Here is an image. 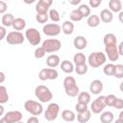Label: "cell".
<instances>
[{
	"label": "cell",
	"mask_w": 123,
	"mask_h": 123,
	"mask_svg": "<svg viewBox=\"0 0 123 123\" xmlns=\"http://www.w3.org/2000/svg\"><path fill=\"white\" fill-rule=\"evenodd\" d=\"M63 87H64V91H65L66 95L69 97H76V96H78V94L80 92L79 86H77V83H76V80L72 76L65 77V79L63 80Z\"/></svg>",
	"instance_id": "1"
},
{
	"label": "cell",
	"mask_w": 123,
	"mask_h": 123,
	"mask_svg": "<svg viewBox=\"0 0 123 123\" xmlns=\"http://www.w3.org/2000/svg\"><path fill=\"white\" fill-rule=\"evenodd\" d=\"M35 95L38 99V101H40L41 103H48L53 98V94H52L51 90L49 89V87H47L46 86H43V85H39V86H36Z\"/></svg>",
	"instance_id": "2"
},
{
	"label": "cell",
	"mask_w": 123,
	"mask_h": 123,
	"mask_svg": "<svg viewBox=\"0 0 123 123\" xmlns=\"http://www.w3.org/2000/svg\"><path fill=\"white\" fill-rule=\"evenodd\" d=\"M106 60H107V57L103 52H92L91 54H89L87 62L91 67L97 68L103 65L106 62Z\"/></svg>",
	"instance_id": "3"
},
{
	"label": "cell",
	"mask_w": 123,
	"mask_h": 123,
	"mask_svg": "<svg viewBox=\"0 0 123 123\" xmlns=\"http://www.w3.org/2000/svg\"><path fill=\"white\" fill-rule=\"evenodd\" d=\"M24 109L26 111L31 113L34 116L39 115L43 111V107L40 103L34 101V100H27L24 103Z\"/></svg>",
	"instance_id": "4"
},
{
	"label": "cell",
	"mask_w": 123,
	"mask_h": 123,
	"mask_svg": "<svg viewBox=\"0 0 123 123\" xmlns=\"http://www.w3.org/2000/svg\"><path fill=\"white\" fill-rule=\"evenodd\" d=\"M41 47L46 53H54L61 49L62 42L57 38H47L42 42Z\"/></svg>",
	"instance_id": "5"
},
{
	"label": "cell",
	"mask_w": 123,
	"mask_h": 123,
	"mask_svg": "<svg viewBox=\"0 0 123 123\" xmlns=\"http://www.w3.org/2000/svg\"><path fill=\"white\" fill-rule=\"evenodd\" d=\"M25 37L27 38L28 42L31 45H33V46L38 45L39 42L41 41L40 33L36 28H29V29H27L26 32H25Z\"/></svg>",
	"instance_id": "6"
},
{
	"label": "cell",
	"mask_w": 123,
	"mask_h": 123,
	"mask_svg": "<svg viewBox=\"0 0 123 123\" xmlns=\"http://www.w3.org/2000/svg\"><path fill=\"white\" fill-rule=\"evenodd\" d=\"M25 40V37L23 36V34L21 32H17V31H12L10 33L7 34L6 37V41L7 43L11 44V45H18V44H22Z\"/></svg>",
	"instance_id": "7"
},
{
	"label": "cell",
	"mask_w": 123,
	"mask_h": 123,
	"mask_svg": "<svg viewBox=\"0 0 123 123\" xmlns=\"http://www.w3.org/2000/svg\"><path fill=\"white\" fill-rule=\"evenodd\" d=\"M60 112V106L57 103H50L44 112V118L47 121H54L57 119Z\"/></svg>",
	"instance_id": "8"
},
{
	"label": "cell",
	"mask_w": 123,
	"mask_h": 123,
	"mask_svg": "<svg viewBox=\"0 0 123 123\" xmlns=\"http://www.w3.org/2000/svg\"><path fill=\"white\" fill-rule=\"evenodd\" d=\"M59 76V73L54 68H42L38 73V79L41 81H47V80H56Z\"/></svg>",
	"instance_id": "9"
},
{
	"label": "cell",
	"mask_w": 123,
	"mask_h": 123,
	"mask_svg": "<svg viewBox=\"0 0 123 123\" xmlns=\"http://www.w3.org/2000/svg\"><path fill=\"white\" fill-rule=\"evenodd\" d=\"M42 31H43V34L45 36H48V37H56V36H58L61 33L62 28L57 23H49V24H45L43 26Z\"/></svg>",
	"instance_id": "10"
},
{
	"label": "cell",
	"mask_w": 123,
	"mask_h": 123,
	"mask_svg": "<svg viewBox=\"0 0 123 123\" xmlns=\"http://www.w3.org/2000/svg\"><path fill=\"white\" fill-rule=\"evenodd\" d=\"M106 107V102H105V96L104 95H101L99 97H97L92 103H91V106H90V109L93 113H100L103 111L104 108Z\"/></svg>",
	"instance_id": "11"
},
{
	"label": "cell",
	"mask_w": 123,
	"mask_h": 123,
	"mask_svg": "<svg viewBox=\"0 0 123 123\" xmlns=\"http://www.w3.org/2000/svg\"><path fill=\"white\" fill-rule=\"evenodd\" d=\"M53 4L52 0H39L36 5L37 13H47L49 12V8Z\"/></svg>",
	"instance_id": "12"
},
{
	"label": "cell",
	"mask_w": 123,
	"mask_h": 123,
	"mask_svg": "<svg viewBox=\"0 0 123 123\" xmlns=\"http://www.w3.org/2000/svg\"><path fill=\"white\" fill-rule=\"evenodd\" d=\"M105 52L108 56V59L111 62H115L119 58V55H118V52H117V44L105 46Z\"/></svg>",
	"instance_id": "13"
},
{
	"label": "cell",
	"mask_w": 123,
	"mask_h": 123,
	"mask_svg": "<svg viewBox=\"0 0 123 123\" xmlns=\"http://www.w3.org/2000/svg\"><path fill=\"white\" fill-rule=\"evenodd\" d=\"M3 117L5 119H7L10 123H17V122L21 121L22 113L19 111H8Z\"/></svg>",
	"instance_id": "14"
},
{
	"label": "cell",
	"mask_w": 123,
	"mask_h": 123,
	"mask_svg": "<svg viewBox=\"0 0 123 123\" xmlns=\"http://www.w3.org/2000/svg\"><path fill=\"white\" fill-rule=\"evenodd\" d=\"M103 90V83L102 81L96 79V80H93L90 85H89V91L92 93V94H99L101 91Z\"/></svg>",
	"instance_id": "15"
},
{
	"label": "cell",
	"mask_w": 123,
	"mask_h": 123,
	"mask_svg": "<svg viewBox=\"0 0 123 123\" xmlns=\"http://www.w3.org/2000/svg\"><path fill=\"white\" fill-rule=\"evenodd\" d=\"M74 47L78 50H83L87 45V40L84 36H77L73 40Z\"/></svg>",
	"instance_id": "16"
},
{
	"label": "cell",
	"mask_w": 123,
	"mask_h": 123,
	"mask_svg": "<svg viewBox=\"0 0 123 123\" xmlns=\"http://www.w3.org/2000/svg\"><path fill=\"white\" fill-rule=\"evenodd\" d=\"M61 60L58 55H50L46 59V64L48 65L49 68H56L58 65H60Z\"/></svg>",
	"instance_id": "17"
},
{
	"label": "cell",
	"mask_w": 123,
	"mask_h": 123,
	"mask_svg": "<svg viewBox=\"0 0 123 123\" xmlns=\"http://www.w3.org/2000/svg\"><path fill=\"white\" fill-rule=\"evenodd\" d=\"M99 18H100V20L103 21L104 23H110V22H111L112 19H113V14H112V12H111L110 10L104 9V10L101 11V12H100V17H99Z\"/></svg>",
	"instance_id": "18"
},
{
	"label": "cell",
	"mask_w": 123,
	"mask_h": 123,
	"mask_svg": "<svg viewBox=\"0 0 123 123\" xmlns=\"http://www.w3.org/2000/svg\"><path fill=\"white\" fill-rule=\"evenodd\" d=\"M12 27L13 28L14 31L20 32L26 27V21H25V19H23L21 17L14 18V20H13V22L12 24Z\"/></svg>",
	"instance_id": "19"
},
{
	"label": "cell",
	"mask_w": 123,
	"mask_h": 123,
	"mask_svg": "<svg viewBox=\"0 0 123 123\" xmlns=\"http://www.w3.org/2000/svg\"><path fill=\"white\" fill-rule=\"evenodd\" d=\"M109 8L111 12H120L122 10V4L120 0H110Z\"/></svg>",
	"instance_id": "20"
},
{
	"label": "cell",
	"mask_w": 123,
	"mask_h": 123,
	"mask_svg": "<svg viewBox=\"0 0 123 123\" xmlns=\"http://www.w3.org/2000/svg\"><path fill=\"white\" fill-rule=\"evenodd\" d=\"M62 30L64 35H71L74 32V24L70 20H66L62 25Z\"/></svg>",
	"instance_id": "21"
},
{
	"label": "cell",
	"mask_w": 123,
	"mask_h": 123,
	"mask_svg": "<svg viewBox=\"0 0 123 123\" xmlns=\"http://www.w3.org/2000/svg\"><path fill=\"white\" fill-rule=\"evenodd\" d=\"M61 69H62L64 73L70 74V73H72V72L74 71V65H73V63H72L71 62H69L68 60H64V61H62V63H61Z\"/></svg>",
	"instance_id": "22"
},
{
	"label": "cell",
	"mask_w": 123,
	"mask_h": 123,
	"mask_svg": "<svg viewBox=\"0 0 123 123\" xmlns=\"http://www.w3.org/2000/svg\"><path fill=\"white\" fill-rule=\"evenodd\" d=\"M103 42L105 44V46L107 45H113V44H116L117 43V38H116V36L110 33V34H106L104 36V38H103Z\"/></svg>",
	"instance_id": "23"
},
{
	"label": "cell",
	"mask_w": 123,
	"mask_h": 123,
	"mask_svg": "<svg viewBox=\"0 0 123 123\" xmlns=\"http://www.w3.org/2000/svg\"><path fill=\"white\" fill-rule=\"evenodd\" d=\"M62 118L66 122H73L76 118V115L71 110H64L62 111Z\"/></svg>",
	"instance_id": "24"
},
{
	"label": "cell",
	"mask_w": 123,
	"mask_h": 123,
	"mask_svg": "<svg viewBox=\"0 0 123 123\" xmlns=\"http://www.w3.org/2000/svg\"><path fill=\"white\" fill-rule=\"evenodd\" d=\"M91 117V111L89 110L86 111L85 112L77 113V120L79 123H86Z\"/></svg>",
	"instance_id": "25"
},
{
	"label": "cell",
	"mask_w": 123,
	"mask_h": 123,
	"mask_svg": "<svg viewBox=\"0 0 123 123\" xmlns=\"http://www.w3.org/2000/svg\"><path fill=\"white\" fill-rule=\"evenodd\" d=\"M14 20V17L12 13H4L2 18H1V22L3 24L4 27H10L12 26V22Z\"/></svg>",
	"instance_id": "26"
},
{
	"label": "cell",
	"mask_w": 123,
	"mask_h": 123,
	"mask_svg": "<svg viewBox=\"0 0 123 123\" xmlns=\"http://www.w3.org/2000/svg\"><path fill=\"white\" fill-rule=\"evenodd\" d=\"M86 23L89 27L91 28H95L97 27L99 24H100V18L97 14H90L88 17H87V20H86Z\"/></svg>",
	"instance_id": "27"
},
{
	"label": "cell",
	"mask_w": 123,
	"mask_h": 123,
	"mask_svg": "<svg viewBox=\"0 0 123 123\" xmlns=\"http://www.w3.org/2000/svg\"><path fill=\"white\" fill-rule=\"evenodd\" d=\"M73 62L75 63V65H81V64H86V58L85 56L84 53L79 52L77 54L74 55L73 57Z\"/></svg>",
	"instance_id": "28"
},
{
	"label": "cell",
	"mask_w": 123,
	"mask_h": 123,
	"mask_svg": "<svg viewBox=\"0 0 123 123\" xmlns=\"http://www.w3.org/2000/svg\"><path fill=\"white\" fill-rule=\"evenodd\" d=\"M114 119V115L111 111H104L100 115V121L102 123H111Z\"/></svg>",
	"instance_id": "29"
},
{
	"label": "cell",
	"mask_w": 123,
	"mask_h": 123,
	"mask_svg": "<svg viewBox=\"0 0 123 123\" xmlns=\"http://www.w3.org/2000/svg\"><path fill=\"white\" fill-rule=\"evenodd\" d=\"M9 101V93L5 86H0V104H6Z\"/></svg>",
	"instance_id": "30"
},
{
	"label": "cell",
	"mask_w": 123,
	"mask_h": 123,
	"mask_svg": "<svg viewBox=\"0 0 123 123\" xmlns=\"http://www.w3.org/2000/svg\"><path fill=\"white\" fill-rule=\"evenodd\" d=\"M90 102V94L86 91H82L79 92L78 94V103H83V104H88Z\"/></svg>",
	"instance_id": "31"
},
{
	"label": "cell",
	"mask_w": 123,
	"mask_h": 123,
	"mask_svg": "<svg viewBox=\"0 0 123 123\" xmlns=\"http://www.w3.org/2000/svg\"><path fill=\"white\" fill-rule=\"evenodd\" d=\"M69 18H70L71 22H78V21H81L84 17L82 15V13L78 11V9H75V10L71 11V12L69 14Z\"/></svg>",
	"instance_id": "32"
},
{
	"label": "cell",
	"mask_w": 123,
	"mask_h": 123,
	"mask_svg": "<svg viewBox=\"0 0 123 123\" xmlns=\"http://www.w3.org/2000/svg\"><path fill=\"white\" fill-rule=\"evenodd\" d=\"M78 11L82 13L83 17H88L90 15V8L86 4H81L78 8Z\"/></svg>",
	"instance_id": "33"
},
{
	"label": "cell",
	"mask_w": 123,
	"mask_h": 123,
	"mask_svg": "<svg viewBox=\"0 0 123 123\" xmlns=\"http://www.w3.org/2000/svg\"><path fill=\"white\" fill-rule=\"evenodd\" d=\"M114 69H115V64H113V63H108V64H106L104 66L103 72L107 76H113Z\"/></svg>",
	"instance_id": "34"
},
{
	"label": "cell",
	"mask_w": 123,
	"mask_h": 123,
	"mask_svg": "<svg viewBox=\"0 0 123 123\" xmlns=\"http://www.w3.org/2000/svg\"><path fill=\"white\" fill-rule=\"evenodd\" d=\"M48 16H49V18H50L53 22H59V21L61 20L60 13H59V12H58L56 9H51V10H49Z\"/></svg>",
	"instance_id": "35"
},
{
	"label": "cell",
	"mask_w": 123,
	"mask_h": 123,
	"mask_svg": "<svg viewBox=\"0 0 123 123\" xmlns=\"http://www.w3.org/2000/svg\"><path fill=\"white\" fill-rule=\"evenodd\" d=\"M87 65L86 64H81V65H75L74 67V71L78 74V75H85L87 72Z\"/></svg>",
	"instance_id": "36"
},
{
	"label": "cell",
	"mask_w": 123,
	"mask_h": 123,
	"mask_svg": "<svg viewBox=\"0 0 123 123\" xmlns=\"http://www.w3.org/2000/svg\"><path fill=\"white\" fill-rule=\"evenodd\" d=\"M117 97L113 94H109L108 96H105V102H106V106L109 107H113L115 101H116Z\"/></svg>",
	"instance_id": "37"
},
{
	"label": "cell",
	"mask_w": 123,
	"mask_h": 123,
	"mask_svg": "<svg viewBox=\"0 0 123 123\" xmlns=\"http://www.w3.org/2000/svg\"><path fill=\"white\" fill-rule=\"evenodd\" d=\"M48 19H49L48 13H37V15H36V20L41 24L46 23L48 21Z\"/></svg>",
	"instance_id": "38"
},
{
	"label": "cell",
	"mask_w": 123,
	"mask_h": 123,
	"mask_svg": "<svg viewBox=\"0 0 123 123\" xmlns=\"http://www.w3.org/2000/svg\"><path fill=\"white\" fill-rule=\"evenodd\" d=\"M113 76L117 79L123 78V65L122 64H116L115 69H114V74Z\"/></svg>",
	"instance_id": "39"
},
{
	"label": "cell",
	"mask_w": 123,
	"mask_h": 123,
	"mask_svg": "<svg viewBox=\"0 0 123 123\" xmlns=\"http://www.w3.org/2000/svg\"><path fill=\"white\" fill-rule=\"evenodd\" d=\"M45 54H46V52L44 51V49H43L41 46L36 48V50H35V52H34V56H35V58L37 59V60L43 58V57L45 56Z\"/></svg>",
	"instance_id": "40"
},
{
	"label": "cell",
	"mask_w": 123,
	"mask_h": 123,
	"mask_svg": "<svg viewBox=\"0 0 123 123\" xmlns=\"http://www.w3.org/2000/svg\"><path fill=\"white\" fill-rule=\"evenodd\" d=\"M75 110L77 111V112H85L86 111L88 110L87 105L86 104H83V103H77L75 105Z\"/></svg>",
	"instance_id": "41"
},
{
	"label": "cell",
	"mask_w": 123,
	"mask_h": 123,
	"mask_svg": "<svg viewBox=\"0 0 123 123\" xmlns=\"http://www.w3.org/2000/svg\"><path fill=\"white\" fill-rule=\"evenodd\" d=\"M88 4L91 8H98L102 4V0H89Z\"/></svg>",
	"instance_id": "42"
},
{
	"label": "cell",
	"mask_w": 123,
	"mask_h": 123,
	"mask_svg": "<svg viewBox=\"0 0 123 123\" xmlns=\"http://www.w3.org/2000/svg\"><path fill=\"white\" fill-rule=\"evenodd\" d=\"M113 108H115L117 110L123 109V100L121 98H117L116 101H115V103H114V105H113Z\"/></svg>",
	"instance_id": "43"
},
{
	"label": "cell",
	"mask_w": 123,
	"mask_h": 123,
	"mask_svg": "<svg viewBox=\"0 0 123 123\" xmlns=\"http://www.w3.org/2000/svg\"><path fill=\"white\" fill-rule=\"evenodd\" d=\"M7 37V30L4 26H0V41L6 38Z\"/></svg>",
	"instance_id": "44"
},
{
	"label": "cell",
	"mask_w": 123,
	"mask_h": 123,
	"mask_svg": "<svg viewBox=\"0 0 123 123\" xmlns=\"http://www.w3.org/2000/svg\"><path fill=\"white\" fill-rule=\"evenodd\" d=\"M7 9H8L7 3L4 2V1H0V14L1 13H5L6 11H7Z\"/></svg>",
	"instance_id": "45"
},
{
	"label": "cell",
	"mask_w": 123,
	"mask_h": 123,
	"mask_svg": "<svg viewBox=\"0 0 123 123\" xmlns=\"http://www.w3.org/2000/svg\"><path fill=\"white\" fill-rule=\"evenodd\" d=\"M26 123H39V121H38V118L37 116H31L28 118Z\"/></svg>",
	"instance_id": "46"
},
{
	"label": "cell",
	"mask_w": 123,
	"mask_h": 123,
	"mask_svg": "<svg viewBox=\"0 0 123 123\" xmlns=\"http://www.w3.org/2000/svg\"><path fill=\"white\" fill-rule=\"evenodd\" d=\"M122 47H123V42H120L119 45L117 46V52H118V55H119V56H122V55H123Z\"/></svg>",
	"instance_id": "47"
},
{
	"label": "cell",
	"mask_w": 123,
	"mask_h": 123,
	"mask_svg": "<svg viewBox=\"0 0 123 123\" xmlns=\"http://www.w3.org/2000/svg\"><path fill=\"white\" fill-rule=\"evenodd\" d=\"M5 80H6V76H5V74H4L2 71H0V84L4 83Z\"/></svg>",
	"instance_id": "48"
},
{
	"label": "cell",
	"mask_w": 123,
	"mask_h": 123,
	"mask_svg": "<svg viewBox=\"0 0 123 123\" xmlns=\"http://www.w3.org/2000/svg\"><path fill=\"white\" fill-rule=\"evenodd\" d=\"M81 3V0H75V1H69V4L71 5H78Z\"/></svg>",
	"instance_id": "49"
},
{
	"label": "cell",
	"mask_w": 123,
	"mask_h": 123,
	"mask_svg": "<svg viewBox=\"0 0 123 123\" xmlns=\"http://www.w3.org/2000/svg\"><path fill=\"white\" fill-rule=\"evenodd\" d=\"M4 111H5V108L3 107V105L0 104V116H2L4 114Z\"/></svg>",
	"instance_id": "50"
},
{
	"label": "cell",
	"mask_w": 123,
	"mask_h": 123,
	"mask_svg": "<svg viewBox=\"0 0 123 123\" xmlns=\"http://www.w3.org/2000/svg\"><path fill=\"white\" fill-rule=\"evenodd\" d=\"M0 123H10V122H9L7 119H5L4 117H2V118L0 119Z\"/></svg>",
	"instance_id": "51"
},
{
	"label": "cell",
	"mask_w": 123,
	"mask_h": 123,
	"mask_svg": "<svg viewBox=\"0 0 123 123\" xmlns=\"http://www.w3.org/2000/svg\"><path fill=\"white\" fill-rule=\"evenodd\" d=\"M122 15H123V12L121 11V12H119V20H120V22H123V19H122Z\"/></svg>",
	"instance_id": "52"
},
{
	"label": "cell",
	"mask_w": 123,
	"mask_h": 123,
	"mask_svg": "<svg viewBox=\"0 0 123 123\" xmlns=\"http://www.w3.org/2000/svg\"><path fill=\"white\" fill-rule=\"evenodd\" d=\"M114 123H123V119H119V118H118V119L115 120Z\"/></svg>",
	"instance_id": "53"
},
{
	"label": "cell",
	"mask_w": 123,
	"mask_h": 123,
	"mask_svg": "<svg viewBox=\"0 0 123 123\" xmlns=\"http://www.w3.org/2000/svg\"><path fill=\"white\" fill-rule=\"evenodd\" d=\"M119 119H123V111H120V113H119Z\"/></svg>",
	"instance_id": "54"
},
{
	"label": "cell",
	"mask_w": 123,
	"mask_h": 123,
	"mask_svg": "<svg viewBox=\"0 0 123 123\" xmlns=\"http://www.w3.org/2000/svg\"><path fill=\"white\" fill-rule=\"evenodd\" d=\"M17 123H23V122H22V121H19V122H17Z\"/></svg>",
	"instance_id": "55"
}]
</instances>
